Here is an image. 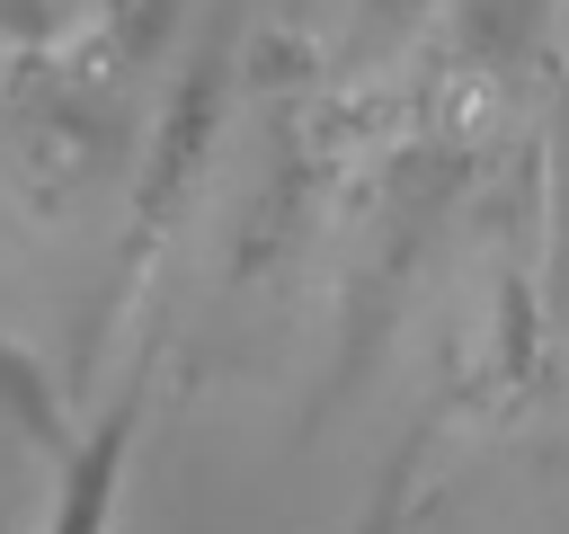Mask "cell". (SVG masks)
Returning <instances> with one entry per match:
<instances>
[{
  "label": "cell",
  "mask_w": 569,
  "mask_h": 534,
  "mask_svg": "<svg viewBox=\"0 0 569 534\" xmlns=\"http://www.w3.org/2000/svg\"><path fill=\"white\" fill-rule=\"evenodd\" d=\"M133 427H142V365L124 374V392L107 400V418L62 454V472H53V507H44V534H116L124 472H133Z\"/></svg>",
  "instance_id": "7a4b0ae2"
},
{
  "label": "cell",
  "mask_w": 569,
  "mask_h": 534,
  "mask_svg": "<svg viewBox=\"0 0 569 534\" xmlns=\"http://www.w3.org/2000/svg\"><path fill=\"white\" fill-rule=\"evenodd\" d=\"M560 320H569V169H560Z\"/></svg>",
  "instance_id": "277c9868"
},
{
  "label": "cell",
  "mask_w": 569,
  "mask_h": 534,
  "mask_svg": "<svg viewBox=\"0 0 569 534\" xmlns=\"http://www.w3.org/2000/svg\"><path fill=\"white\" fill-rule=\"evenodd\" d=\"M409 507H418V445L382 472V490L365 498V516H356L347 534H409Z\"/></svg>",
  "instance_id": "3957f363"
},
{
  "label": "cell",
  "mask_w": 569,
  "mask_h": 534,
  "mask_svg": "<svg viewBox=\"0 0 569 534\" xmlns=\"http://www.w3.org/2000/svg\"><path fill=\"white\" fill-rule=\"evenodd\" d=\"M0 27H18V36H44V9H36V0H0Z\"/></svg>",
  "instance_id": "5b68a950"
},
{
  "label": "cell",
  "mask_w": 569,
  "mask_h": 534,
  "mask_svg": "<svg viewBox=\"0 0 569 534\" xmlns=\"http://www.w3.org/2000/svg\"><path fill=\"white\" fill-rule=\"evenodd\" d=\"M187 0H116L80 36H36V53L0 80V178L62 214L133 134V98L160 71Z\"/></svg>",
  "instance_id": "6da1fadb"
}]
</instances>
